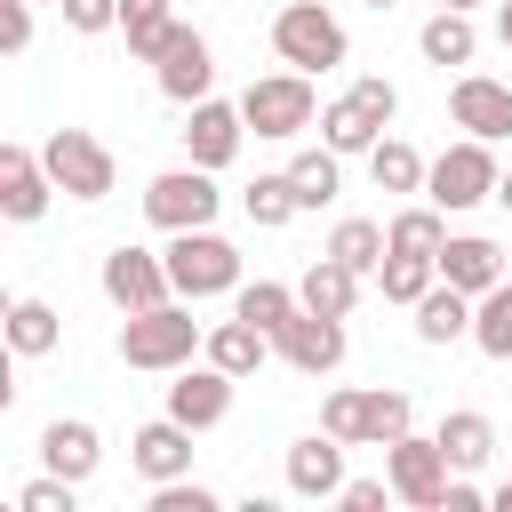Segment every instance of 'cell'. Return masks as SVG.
<instances>
[{"label": "cell", "mask_w": 512, "mask_h": 512, "mask_svg": "<svg viewBox=\"0 0 512 512\" xmlns=\"http://www.w3.org/2000/svg\"><path fill=\"white\" fill-rule=\"evenodd\" d=\"M344 488V440L336 432H312V440H296L288 448V496H336Z\"/></svg>", "instance_id": "19"}, {"label": "cell", "mask_w": 512, "mask_h": 512, "mask_svg": "<svg viewBox=\"0 0 512 512\" xmlns=\"http://www.w3.org/2000/svg\"><path fill=\"white\" fill-rule=\"evenodd\" d=\"M96 464H104V440H96V424H80V416H56V424L40 432V472L88 480Z\"/></svg>", "instance_id": "21"}, {"label": "cell", "mask_w": 512, "mask_h": 512, "mask_svg": "<svg viewBox=\"0 0 512 512\" xmlns=\"http://www.w3.org/2000/svg\"><path fill=\"white\" fill-rule=\"evenodd\" d=\"M56 8H64L72 32H112L120 24V0H56Z\"/></svg>", "instance_id": "40"}, {"label": "cell", "mask_w": 512, "mask_h": 512, "mask_svg": "<svg viewBox=\"0 0 512 512\" xmlns=\"http://www.w3.org/2000/svg\"><path fill=\"white\" fill-rule=\"evenodd\" d=\"M40 160H48V176H56V192L64 200H104L112 192V152L88 136V128H48V144H40Z\"/></svg>", "instance_id": "9"}, {"label": "cell", "mask_w": 512, "mask_h": 512, "mask_svg": "<svg viewBox=\"0 0 512 512\" xmlns=\"http://www.w3.org/2000/svg\"><path fill=\"white\" fill-rule=\"evenodd\" d=\"M440 448H448L456 472H480V464L496 456V424H488L480 408H448V416H440Z\"/></svg>", "instance_id": "27"}, {"label": "cell", "mask_w": 512, "mask_h": 512, "mask_svg": "<svg viewBox=\"0 0 512 512\" xmlns=\"http://www.w3.org/2000/svg\"><path fill=\"white\" fill-rule=\"evenodd\" d=\"M48 8H56V0H48Z\"/></svg>", "instance_id": "49"}, {"label": "cell", "mask_w": 512, "mask_h": 512, "mask_svg": "<svg viewBox=\"0 0 512 512\" xmlns=\"http://www.w3.org/2000/svg\"><path fill=\"white\" fill-rule=\"evenodd\" d=\"M504 272H512V256H504L496 240H480V232H456V240L440 248V280L464 288V296H488Z\"/></svg>", "instance_id": "18"}, {"label": "cell", "mask_w": 512, "mask_h": 512, "mask_svg": "<svg viewBox=\"0 0 512 512\" xmlns=\"http://www.w3.org/2000/svg\"><path fill=\"white\" fill-rule=\"evenodd\" d=\"M472 304H480V296H464V288L432 280V288H424V304H416V336H424V344H456V336H472Z\"/></svg>", "instance_id": "24"}, {"label": "cell", "mask_w": 512, "mask_h": 512, "mask_svg": "<svg viewBox=\"0 0 512 512\" xmlns=\"http://www.w3.org/2000/svg\"><path fill=\"white\" fill-rule=\"evenodd\" d=\"M352 96H360V104H368V112H376V120L392 128V112H400V88H392L384 72H368V80H352Z\"/></svg>", "instance_id": "41"}, {"label": "cell", "mask_w": 512, "mask_h": 512, "mask_svg": "<svg viewBox=\"0 0 512 512\" xmlns=\"http://www.w3.org/2000/svg\"><path fill=\"white\" fill-rule=\"evenodd\" d=\"M448 120H456L464 136H480V144H504V136H512V88L488 80V72H456V88H448Z\"/></svg>", "instance_id": "13"}, {"label": "cell", "mask_w": 512, "mask_h": 512, "mask_svg": "<svg viewBox=\"0 0 512 512\" xmlns=\"http://www.w3.org/2000/svg\"><path fill=\"white\" fill-rule=\"evenodd\" d=\"M496 40H504V48H512V0H504V8H496Z\"/></svg>", "instance_id": "45"}, {"label": "cell", "mask_w": 512, "mask_h": 512, "mask_svg": "<svg viewBox=\"0 0 512 512\" xmlns=\"http://www.w3.org/2000/svg\"><path fill=\"white\" fill-rule=\"evenodd\" d=\"M96 280H104V296H112L120 312H152V304H168V296H176V280H168V256H152V248H128V240L104 256V272H96Z\"/></svg>", "instance_id": "10"}, {"label": "cell", "mask_w": 512, "mask_h": 512, "mask_svg": "<svg viewBox=\"0 0 512 512\" xmlns=\"http://www.w3.org/2000/svg\"><path fill=\"white\" fill-rule=\"evenodd\" d=\"M240 208H248V224H256V232H280L288 216H304V200H296L288 168H280V176H256V184L240 192Z\"/></svg>", "instance_id": "35"}, {"label": "cell", "mask_w": 512, "mask_h": 512, "mask_svg": "<svg viewBox=\"0 0 512 512\" xmlns=\"http://www.w3.org/2000/svg\"><path fill=\"white\" fill-rule=\"evenodd\" d=\"M440 8H480V0H440Z\"/></svg>", "instance_id": "47"}, {"label": "cell", "mask_w": 512, "mask_h": 512, "mask_svg": "<svg viewBox=\"0 0 512 512\" xmlns=\"http://www.w3.org/2000/svg\"><path fill=\"white\" fill-rule=\"evenodd\" d=\"M32 8H40V0H0V48H8V56L32 48Z\"/></svg>", "instance_id": "39"}, {"label": "cell", "mask_w": 512, "mask_h": 512, "mask_svg": "<svg viewBox=\"0 0 512 512\" xmlns=\"http://www.w3.org/2000/svg\"><path fill=\"white\" fill-rule=\"evenodd\" d=\"M48 200H56L48 160H40L32 144H0V216H8V224H40Z\"/></svg>", "instance_id": "11"}, {"label": "cell", "mask_w": 512, "mask_h": 512, "mask_svg": "<svg viewBox=\"0 0 512 512\" xmlns=\"http://www.w3.org/2000/svg\"><path fill=\"white\" fill-rule=\"evenodd\" d=\"M232 312H240V320H256L264 336H280V328L304 312V296H296L288 280H240V288H232Z\"/></svg>", "instance_id": "26"}, {"label": "cell", "mask_w": 512, "mask_h": 512, "mask_svg": "<svg viewBox=\"0 0 512 512\" xmlns=\"http://www.w3.org/2000/svg\"><path fill=\"white\" fill-rule=\"evenodd\" d=\"M384 480H392V496H400L408 512H448V480H456V464H448L440 432H432V440H424V432H400V440L384 448Z\"/></svg>", "instance_id": "5"}, {"label": "cell", "mask_w": 512, "mask_h": 512, "mask_svg": "<svg viewBox=\"0 0 512 512\" xmlns=\"http://www.w3.org/2000/svg\"><path fill=\"white\" fill-rule=\"evenodd\" d=\"M168 280H176V296H232L240 288V248L216 232V224H200V232H168Z\"/></svg>", "instance_id": "3"}, {"label": "cell", "mask_w": 512, "mask_h": 512, "mask_svg": "<svg viewBox=\"0 0 512 512\" xmlns=\"http://www.w3.org/2000/svg\"><path fill=\"white\" fill-rule=\"evenodd\" d=\"M296 296H304L312 312H336V320H352V304H360V272H352L344 256H328V248H320V256L304 264V280H296Z\"/></svg>", "instance_id": "22"}, {"label": "cell", "mask_w": 512, "mask_h": 512, "mask_svg": "<svg viewBox=\"0 0 512 512\" xmlns=\"http://www.w3.org/2000/svg\"><path fill=\"white\" fill-rule=\"evenodd\" d=\"M232 384H240V376H224L216 360H200V368L184 360V368H176V384H168V416H176V424H192V432H208V424H224V416H232Z\"/></svg>", "instance_id": "15"}, {"label": "cell", "mask_w": 512, "mask_h": 512, "mask_svg": "<svg viewBox=\"0 0 512 512\" xmlns=\"http://www.w3.org/2000/svg\"><path fill=\"white\" fill-rule=\"evenodd\" d=\"M384 240H392L400 256H440V248H448V208H400V216L384 224Z\"/></svg>", "instance_id": "36"}, {"label": "cell", "mask_w": 512, "mask_h": 512, "mask_svg": "<svg viewBox=\"0 0 512 512\" xmlns=\"http://www.w3.org/2000/svg\"><path fill=\"white\" fill-rule=\"evenodd\" d=\"M472 344H480L488 360H512V272L472 304Z\"/></svg>", "instance_id": "34"}, {"label": "cell", "mask_w": 512, "mask_h": 512, "mask_svg": "<svg viewBox=\"0 0 512 512\" xmlns=\"http://www.w3.org/2000/svg\"><path fill=\"white\" fill-rule=\"evenodd\" d=\"M72 488H80V480L40 472V480H24V488H16V512H72Z\"/></svg>", "instance_id": "38"}, {"label": "cell", "mask_w": 512, "mask_h": 512, "mask_svg": "<svg viewBox=\"0 0 512 512\" xmlns=\"http://www.w3.org/2000/svg\"><path fill=\"white\" fill-rule=\"evenodd\" d=\"M488 504H496V512H512V480H504V488H496V496H488Z\"/></svg>", "instance_id": "46"}, {"label": "cell", "mask_w": 512, "mask_h": 512, "mask_svg": "<svg viewBox=\"0 0 512 512\" xmlns=\"http://www.w3.org/2000/svg\"><path fill=\"white\" fill-rule=\"evenodd\" d=\"M288 184H296V200H304V208H328V200L344 192V152H336V144L296 152V160H288Z\"/></svg>", "instance_id": "30"}, {"label": "cell", "mask_w": 512, "mask_h": 512, "mask_svg": "<svg viewBox=\"0 0 512 512\" xmlns=\"http://www.w3.org/2000/svg\"><path fill=\"white\" fill-rule=\"evenodd\" d=\"M240 112H248V128L256 136H272V144H288V136H304L312 120H320V96H312V72H264V80H248L240 88Z\"/></svg>", "instance_id": "4"}, {"label": "cell", "mask_w": 512, "mask_h": 512, "mask_svg": "<svg viewBox=\"0 0 512 512\" xmlns=\"http://www.w3.org/2000/svg\"><path fill=\"white\" fill-rule=\"evenodd\" d=\"M272 344H280V360H288L296 376H336V368H344V320H336V312H312V304H304Z\"/></svg>", "instance_id": "12"}, {"label": "cell", "mask_w": 512, "mask_h": 512, "mask_svg": "<svg viewBox=\"0 0 512 512\" xmlns=\"http://www.w3.org/2000/svg\"><path fill=\"white\" fill-rule=\"evenodd\" d=\"M328 256H344L360 280H376V264L392 256V240H384V224H368V216H344V224L328 232Z\"/></svg>", "instance_id": "32"}, {"label": "cell", "mask_w": 512, "mask_h": 512, "mask_svg": "<svg viewBox=\"0 0 512 512\" xmlns=\"http://www.w3.org/2000/svg\"><path fill=\"white\" fill-rule=\"evenodd\" d=\"M368 8H400V0H368Z\"/></svg>", "instance_id": "48"}, {"label": "cell", "mask_w": 512, "mask_h": 512, "mask_svg": "<svg viewBox=\"0 0 512 512\" xmlns=\"http://www.w3.org/2000/svg\"><path fill=\"white\" fill-rule=\"evenodd\" d=\"M424 152L416 144H400V136H376V152H368V176H376V192H424Z\"/></svg>", "instance_id": "31"}, {"label": "cell", "mask_w": 512, "mask_h": 512, "mask_svg": "<svg viewBox=\"0 0 512 512\" xmlns=\"http://www.w3.org/2000/svg\"><path fill=\"white\" fill-rule=\"evenodd\" d=\"M432 280H440V256H400V248H392V256L376 264V288H384V304H408V312L424 304V288H432Z\"/></svg>", "instance_id": "33"}, {"label": "cell", "mask_w": 512, "mask_h": 512, "mask_svg": "<svg viewBox=\"0 0 512 512\" xmlns=\"http://www.w3.org/2000/svg\"><path fill=\"white\" fill-rule=\"evenodd\" d=\"M384 496H392V480H344V488H336L344 512H384Z\"/></svg>", "instance_id": "42"}, {"label": "cell", "mask_w": 512, "mask_h": 512, "mask_svg": "<svg viewBox=\"0 0 512 512\" xmlns=\"http://www.w3.org/2000/svg\"><path fill=\"white\" fill-rule=\"evenodd\" d=\"M128 464L160 488V480H184L192 472V424H176V416H152V424H136V440H128Z\"/></svg>", "instance_id": "17"}, {"label": "cell", "mask_w": 512, "mask_h": 512, "mask_svg": "<svg viewBox=\"0 0 512 512\" xmlns=\"http://www.w3.org/2000/svg\"><path fill=\"white\" fill-rule=\"evenodd\" d=\"M480 504H488V496H480L472 480H448V512H480Z\"/></svg>", "instance_id": "43"}, {"label": "cell", "mask_w": 512, "mask_h": 512, "mask_svg": "<svg viewBox=\"0 0 512 512\" xmlns=\"http://www.w3.org/2000/svg\"><path fill=\"white\" fill-rule=\"evenodd\" d=\"M216 208H224V192H216V168H200V160L144 184V216L160 232H200V224H216Z\"/></svg>", "instance_id": "8"}, {"label": "cell", "mask_w": 512, "mask_h": 512, "mask_svg": "<svg viewBox=\"0 0 512 512\" xmlns=\"http://www.w3.org/2000/svg\"><path fill=\"white\" fill-rule=\"evenodd\" d=\"M144 512H224V496H216V488H200V480L184 472V480H160Z\"/></svg>", "instance_id": "37"}, {"label": "cell", "mask_w": 512, "mask_h": 512, "mask_svg": "<svg viewBox=\"0 0 512 512\" xmlns=\"http://www.w3.org/2000/svg\"><path fill=\"white\" fill-rule=\"evenodd\" d=\"M416 48H424V64H472V48H480V32H472V8H432L424 16V32H416Z\"/></svg>", "instance_id": "23"}, {"label": "cell", "mask_w": 512, "mask_h": 512, "mask_svg": "<svg viewBox=\"0 0 512 512\" xmlns=\"http://www.w3.org/2000/svg\"><path fill=\"white\" fill-rule=\"evenodd\" d=\"M240 136H248V112H240V104H216V96L184 104V152H192L200 168H232V160H240Z\"/></svg>", "instance_id": "14"}, {"label": "cell", "mask_w": 512, "mask_h": 512, "mask_svg": "<svg viewBox=\"0 0 512 512\" xmlns=\"http://www.w3.org/2000/svg\"><path fill=\"white\" fill-rule=\"evenodd\" d=\"M208 344V328L192 320V296L176 304H152V312H128V328H120V360L128 368H144V376H176L192 352Z\"/></svg>", "instance_id": "1"}, {"label": "cell", "mask_w": 512, "mask_h": 512, "mask_svg": "<svg viewBox=\"0 0 512 512\" xmlns=\"http://www.w3.org/2000/svg\"><path fill=\"white\" fill-rule=\"evenodd\" d=\"M56 336H64L56 304H40V296H16V304H8V352H16V360H40V352H56Z\"/></svg>", "instance_id": "29"}, {"label": "cell", "mask_w": 512, "mask_h": 512, "mask_svg": "<svg viewBox=\"0 0 512 512\" xmlns=\"http://www.w3.org/2000/svg\"><path fill=\"white\" fill-rule=\"evenodd\" d=\"M496 152L480 144V136H456L432 168H424V200L432 208H448V216H464V208H480V200H496Z\"/></svg>", "instance_id": "6"}, {"label": "cell", "mask_w": 512, "mask_h": 512, "mask_svg": "<svg viewBox=\"0 0 512 512\" xmlns=\"http://www.w3.org/2000/svg\"><path fill=\"white\" fill-rule=\"evenodd\" d=\"M376 136H384V120L344 88L328 112H320V144H336V152H376Z\"/></svg>", "instance_id": "28"}, {"label": "cell", "mask_w": 512, "mask_h": 512, "mask_svg": "<svg viewBox=\"0 0 512 512\" xmlns=\"http://www.w3.org/2000/svg\"><path fill=\"white\" fill-rule=\"evenodd\" d=\"M272 48H280V64H296V72H336V64L352 56L344 24H336L320 0H288V8L272 16Z\"/></svg>", "instance_id": "7"}, {"label": "cell", "mask_w": 512, "mask_h": 512, "mask_svg": "<svg viewBox=\"0 0 512 512\" xmlns=\"http://www.w3.org/2000/svg\"><path fill=\"white\" fill-rule=\"evenodd\" d=\"M152 72H160V96H168V104H200V96L216 88V48H208L192 24H176V40L160 48Z\"/></svg>", "instance_id": "16"}, {"label": "cell", "mask_w": 512, "mask_h": 512, "mask_svg": "<svg viewBox=\"0 0 512 512\" xmlns=\"http://www.w3.org/2000/svg\"><path fill=\"white\" fill-rule=\"evenodd\" d=\"M320 432H336L344 448H392L400 432H416V408L400 384H368V392H328L320 400Z\"/></svg>", "instance_id": "2"}, {"label": "cell", "mask_w": 512, "mask_h": 512, "mask_svg": "<svg viewBox=\"0 0 512 512\" xmlns=\"http://www.w3.org/2000/svg\"><path fill=\"white\" fill-rule=\"evenodd\" d=\"M272 352H280V344H272L256 320H240V312H232V320H216V328H208V344H200V360H216L224 376H256Z\"/></svg>", "instance_id": "20"}, {"label": "cell", "mask_w": 512, "mask_h": 512, "mask_svg": "<svg viewBox=\"0 0 512 512\" xmlns=\"http://www.w3.org/2000/svg\"><path fill=\"white\" fill-rule=\"evenodd\" d=\"M496 208H504V216H512V168H504V176H496Z\"/></svg>", "instance_id": "44"}, {"label": "cell", "mask_w": 512, "mask_h": 512, "mask_svg": "<svg viewBox=\"0 0 512 512\" xmlns=\"http://www.w3.org/2000/svg\"><path fill=\"white\" fill-rule=\"evenodd\" d=\"M120 32L136 64H160V48L176 40V0H120Z\"/></svg>", "instance_id": "25"}]
</instances>
